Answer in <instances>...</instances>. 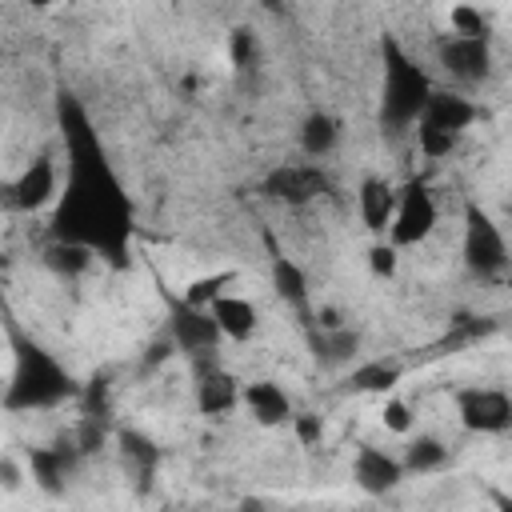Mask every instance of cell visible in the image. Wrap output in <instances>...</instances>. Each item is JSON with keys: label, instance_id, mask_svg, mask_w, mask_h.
Returning <instances> with one entry per match:
<instances>
[{"label": "cell", "instance_id": "4dcf8cb0", "mask_svg": "<svg viewBox=\"0 0 512 512\" xmlns=\"http://www.w3.org/2000/svg\"><path fill=\"white\" fill-rule=\"evenodd\" d=\"M396 264H400V252H396L388 240H376V244L368 248V268H372V276L392 280V276H396Z\"/></svg>", "mask_w": 512, "mask_h": 512}, {"label": "cell", "instance_id": "ba28073f", "mask_svg": "<svg viewBox=\"0 0 512 512\" xmlns=\"http://www.w3.org/2000/svg\"><path fill=\"white\" fill-rule=\"evenodd\" d=\"M436 60L452 80L480 84L492 76V40H464V36L444 32L436 40Z\"/></svg>", "mask_w": 512, "mask_h": 512}, {"label": "cell", "instance_id": "2e32d148", "mask_svg": "<svg viewBox=\"0 0 512 512\" xmlns=\"http://www.w3.org/2000/svg\"><path fill=\"white\" fill-rule=\"evenodd\" d=\"M240 404L260 428H280L292 420V400L276 380H248L240 384Z\"/></svg>", "mask_w": 512, "mask_h": 512}, {"label": "cell", "instance_id": "8fae6325", "mask_svg": "<svg viewBox=\"0 0 512 512\" xmlns=\"http://www.w3.org/2000/svg\"><path fill=\"white\" fill-rule=\"evenodd\" d=\"M168 340L184 356H208L220 348V328L208 316V308H192V304L176 300L172 316H168Z\"/></svg>", "mask_w": 512, "mask_h": 512}, {"label": "cell", "instance_id": "e0dca14e", "mask_svg": "<svg viewBox=\"0 0 512 512\" xmlns=\"http://www.w3.org/2000/svg\"><path fill=\"white\" fill-rule=\"evenodd\" d=\"M356 212H360V224L368 232L384 236L392 224V212H396V188L384 176H364L356 188Z\"/></svg>", "mask_w": 512, "mask_h": 512}, {"label": "cell", "instance_id": "f546056e", "mask_svg": "<svg viewBox=\"0 0 512 512\" xmlns=\"http://www.w3.org/2000/svg\"><path fill=\"white\" fill-rule=\"evenodd\" d=\"M228 56H232L236 68H252V64L260 60V40H256V32H252V28H236V32L228 36Z\"/></svg>", "mask_w": 512, "mask_h": 512}, {"label": "cell", "instance_id": "52a82bcc", "mask_svg": "<svg viewBox=\"0 0 512 512\" xmlns=\"http://www.w3.org/2000/svg\"><path fill=\"white\" fill-rule=\"evenodd\" d=\"M456 416L476 436H504L512 428V396L504 388L468 384L456 392Z\"/></svg>", "mask_w": 512, "mask_h": 512}, {"label": "cell", "instance_id": "f1b7e54d", "mask_svg": "<svg viewBox=\"0 0 512 512\" xmlns=\"http://www.w3.org/2000/svg\"><path fill=\"white\" fill-rule=\"evenodd\" d=\"M380 420H384V428L396 432V436H412V428H416V412H412V404L400 400V396H388V400H384Z\"/></svg>", "mask_w": 512, "mask_h": 512}, {"label": "cell", "instance_id": "7a4b0ae2", "mask_svg": "<svg viewBox=\"0 0 512 512\" xmlns=\"http://www.w3.org/2000/svg\"><path fill=\"white\" fill-rule=\"evenodd\" d=\"M12 376L4 380V396L0 404L8 412H32V408H56L64 400L80 396L76 376L32 336H16L12 340Z\"/></svg>", "mask_w": 512, "mask_h": 512}, {"label": "cell", "instance_id": "6da1fadb", "mask_svg": "<svg viewBox=\"0 0 512 512\" xmlns=\"http://www.w3.org/2000/svg\"><path fill=\"white\" fill-rule=\"evenodd\" d=\"M128 236H132V208L120 196L100 148L88 140V156L72 160L68 192L52 216V240L84 244L88 252L120 268L128 256Z\"/></svg>", "mask_w": 512, "mask_h": 512}, {"label": "cell", "instance_id": "30bf717a", "mask_svg": "<svg viewBox=\"0 0 512 512\" xmlns=\"http://www.w3.org/2000/svg\"><path fill=\"white\" fill-rule=\"evenodd\" d=\"M60 188V168L52 156H36L20 168V176L12 184H4V204L16 212H36L44 208Z\"/></svg>", "mask_w": 512, "mask_h": 512}, {"label": "cell", "instance_id": "1f68e13d", "mask_svg": "<svg viewBox=\"0 0 512 512\" xmlns=\"http://www.w3.org/2000/svg\"><path fill=\"white\" fill-rule=\"evenodd\" d=\"M292 432H296V440L304 444V448H316L320 440H324V420L316 416V412H292Z\"/></svg>", "mask_w": 512, "mask_h": 512}, {"label": "cell", "instance_id": "836d02e7", "mask_svg": "<svg viewBox=\"0 0 512 512\" xmlns=\"http://www.w3.org/2000/svg\"><path fill=\"white\" fill-rule=\"evenodd\" d=\"M344 320H340V308H316V328H340Z\"/></svg>", "mask_w": 512, "mask_h": 512}, {"label": "cell", "instance_id": "4316f807", "mask_svg": "<svg viewBox=\"0 0 512 512\" xmlns=\"http://www.w3.org/2000/svg\"><path fill=\"white\" fill-rule=\"evenodd\" d=\"M68 440H72V448L80 452V460L92 456V452H100V448H104V416H80L76 428L68 432Z\"/></svg>", "mask_w": 512, "mask_h": 512}, {"label": "cell", "instance_id": "d4e9b609", "mask_svg": "<svg viewBox=\"0 0 512 512\" xmlns=\"http://www.w3.org/2000/svg\"><path fill=\"white\" fill-rule=\"evenodd\" d=\"M448 28H452V36H464V40H492L488 36V16L476 4H452L448 8Z\"/></svg>", "mask_w": 512, "mask_h": 512}, {"label": "cell", "instance_id": "83f0119b", "mask_svg": "<svg viewBox=\"0 0 512 512\" xmlns=\"http://www.w3.org/2000/svg\"><path fill=\"white\" fill-rule=\"evenodd\" d=\"M224 284H232V272H212V276H200V280H192L188 288H184V304H192V308H208L220 292H224Z\"/></svg>", "mask_w": 512, "mask_h": 512}, {"label": "cell", "instance_id": "277c9868", "mask_svg": "<svg viewBox=\"0 0 512 512\" xmlns=\"http://www.w3.org/2000/svg\"><path fill=\"white\" fill-rule=\"evenodd\" d=\"M464 264L480 280H500L508 272V240L480 204L464 208Z\"/></svg>", "mask_w": 512, "mask_h": 512}, {"label": "cell", "instance_id": "5b68a950", "mask_svg": "<svg viewBox=\"0 0 512 512\" xmlns=\"http://www.w3.org/2000/svg\"><path fill=\"white\" fill-rule=\"evenodd\" d=\"M436 196L424 180H408L404 188H396V212H392V224H388V244L400 252V248H412V244H424L436 228Z\"/></svg>", "mask_w": 512, "mask_h": 512}, {"label": "cell", "instance_id": "8992f818", "mask_svg": "<svg viewBox=\"0 0 512 512\" xmlns=\"http://www.w3.org/2000/svg\"><path fill=\"white\" fill-rule=\"evenodd\" d=\"M328 192H332V180L320 164H276L260 180V196H268L276 204H288V208L312 204Z\"/></svg>", "mask_w": 512, "mask_h": 512}, {"label": "cell", "instance_id": "7402d4cb", "mask_svg": "<svg viewBox=\"0 0 512 512\" xmlns=\"http://www.w3.org/2000/svg\"><path fill=\"white\" fill-rule=\"evenodd\" d=\"M448 464V444L436 440V436H412L404 444V456H400V468L404 476H424V472H440Z\"/></svg>", "mask_w": 512, "mask_h": 512}, {"label": "cell", "instance_id": "e575fe53", "mask_svg": "<svg viewBox=\"0 0 512 512\" xmlns=\"http://www.w3.org/2000/svg\"><path fill=\"white\" fill-rule=\"evenodd\" d=\"M240 512H268V504L256 500V496H244V500H240Z\"/></svg>", "mask_w": 512, "mask_h": 512}, {"label": "cell", "instance_id": "4fadbf2b", "mask_svg": "<svg viewBox=\"0 0 512 512\" xmlns=\"http://www.w3.org/2000/svg\"><path fill=\"white\" fill-rule=\"evenodd\" d=\"M352 480L360 492L368 496H388L400 488L404 480V468H400V456L376 448V444H360L356 456H352Z\"/></svg>", "mask_w": 512, "mask_h": 512}, {"label": "cell", "instance_id": "d6a6232c", "mask_svg": "<svg viewBox=\"0 0 512 512\" xmlns=\"http://www.w3.org/2000/svg\"><path fill=\"white\" fill-rule=\"evenodd\" d=\"M0 488L4 492H20L24 488V468L12 456H0Z\"/></svg>", "mask_w": 512, "mask_h": 512}, {"label": "cell", "instance_id": "ffe728a7", "mask_svg": "<svg viewBox=\"0 0 512 512\" xmlns=\"http://www.w3.org/2000/svg\"><path fill=\"white\" fill-rule=\"evenodd\" d=\"M400 376H404V368L396 360H384V356L380 360H360L348 372L344 388L348 392H364V396H384V392H392L400 384Z\"/></svg>", "mask_w": 512, "mask_h": 512}, {"label": "cell", "instance_id": "9c48e42d", "mask_svg": "<svg viewBox=\"0 0 512 512\" xmlns=\"http://www.w3.org/2000/svg\"><path fill=\"white\" fill-rule=\"evenodd\" d=\"M192 372H196V408L204 416H228L240 404V380L216 360V352L192 356Z\"/></svg>", "mask_w": 512, "mask_h": 512}, {"label": "cell", "instance_id": "5bb4252c", "mask_svg": "<svg viewBox=\"0 0 512 512\" xmlns=\"http://www.w3.org/2000/svg\"><path fill=\"white\" fill-rule=\"evenodd\" d=\"M476 120H480V108H476L468 96L432 88V96H428V104H424V112H420L416 124H428V128H444V132H452V136H464Z\"/></svg>", "mask_w": 512, "mask_h": 512}, {"label": "cell", "instance_id": "603a6c76", "mask_svg": "<svg viewBox=\"0 0 512 512\" xmlns=\"http://www.w3.org/2000/svg\"><path fill=\"white\" fill-rule=\"evenodd\" d=\"M272 288L292 308H308V276H304V268L296 260H288V256L272 260Z\"/></svg>", "mask_w": 512, "mask_h": 512}, {"label": "cell", "instance_id": "484cf974", "mask_svg": "<svg viewBox=\"0 0 512 512\" xmlns=\"http://www.w3.org/2000/svg\"><path fill=\"white\" fill-rule=\"evenodd\" d=\"M416 128V148H420V156H428V160H444L448 152H456V144H460V136H452V132H444V128H428V124H412Z\"/></svg>", "mask_w": 512, "mask_h": 512}, {"label": "cell", "instance_id": "ac0fdd59", "mask_svg": "<svg viewBox=\"0 0 512 512\" xmlns=\"http://www.w3.org/2000/svg\"><path fill=\"white\" fill-rule=\"evenodd\" d=\"M308 348L316 356V364L324 368H344L360 356V332L340 324V328H312L308 332Z\"/></svg>", "mask_w": 512, "mask_h": 512}, {"label": "cell", "instance_id": "44dd1931", "mask_svg": "<svg viewBox=\"0 0 512 512\" xmlns=\"http://www.w3.org/2000/svg\"><path fill=\"white\" fill-rule=\"evenodd\" d=\"M40 260H44V268H48L52 276H60V280H80V276L96 264V252H88L84 244H72V240H52Z\"/></svg>", "mask_w": 512, "mask_h": 512}, {"label": "cell", "instance_id": "3957f363", "mask_svg": "<svg viewBox=\"0 0 512 512\" xmlns=\"http://www.w3.org/2000/svg\"><path fill=\"white\" fill-rule=\"evenodd\" d=\"M432 96L428 76L400 52L396 40H384V88H380V124L392 132H404L420 120L424 104Z\"/></svg>", "mask_w": 512, "mask_h": 512}, {"label": "cell", "instance_id": "9a60e30c", "mask_svg": "<svg viewBox=\"0 0 512 512\" xmlns=\"http://www.w3.org/2000/svg\"><path fill=\"white\" fill-rule=\"evenodd\" d=\"M208 316L216 320L220 340L244 344V340H252V336L260 332V312H256V304H252L248 296H236V292H220V296L208 304Z\"/></svg>", "mask_w": 512, "mask_h": 512}, {"label": "cell", "instance_id": "7c38bea8", "mask_svg": "<svg viewBox=\"0 0 512 512\" xmlns=\"http://www.w3.org/2000/svg\"><path fill=\"white\" fill-rule=\"evenodd\" d=\"M80 464V452L72 448V440H56L48 448H28V472H32V484L48 496H64L68 488V476L76 472Z\"/></svg>", "mask_w": 512, "mask_h": 512}, {"label": "cell", "instance_id": "d6986e66", "mask_svg": "<svg viewBox=\"0 0 512 512\" xmlns=\"http://www.w3.org/2000/svg\"><path fill=\"white\" fill-rule=\"evenodd\" d=\"M336 144H340V120H336L332 112L316 108V112H308V116L300 120V152H304L308 160L332 156Z\"/></svg>", "mask_w": 512, "mask_h": 512}, {"label": "cell", "instance_id": "d590c367", "mask_svg": "<svg viewBox=\"0 0 512 512\" xmlns=\"http://www.w3.org/2000/svg\"><path fill=\"white\" fill-rule=\"evenodd\" d=\"M0 396H4V380H0Z\"/></svg>", "mask_w": 512, "mask_h": 512}, {"label": "cell", "instance_id": "cb8c5ba5", "mask_svg": "<svg viewBox=\"0 0 512 512\" xmlns=\"http://www.w3.org/2000/svg\"><path fill=\"white\" fill-rule=\"evenodd\" d=\"M120 452H124V468H132V472L140 476V484H148V476H152L156 464H160L156 444L144 440L140 432H124V436H120Z\"/></svg>", "mask_w": 512, "mask_h": 512}]
</instances>
